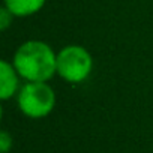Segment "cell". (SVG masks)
I'll return each mask as SVG.
<instances>
[{
	"instance_id": "2",
	"label": "cell",
	"mask_w": 153,
	"mask_h": 153,
	"mask_svg": "<svg viewBox=\"0 0 153 153\" xmlns=\"http://www.w3.org/2000/svg\"><path fill=\"white\" fill-rule=\"evenodd\" d=\"M93 71V57L83 45L71 44L57 53V75L71 84L86 81Z\"/></svg>"
},
{
	"instance_id": "7",
	"label": "cell",
	"mask_w": 153,
	"mask_h": 153,
	"mask_svg": "<svg viewBox=\"0 0 153 153\" xmlns=\"http://www.w3.org/2000/svg\"><path fill=\"white\" fill-rule=\"evenodd\" d=\"M12 147V137L9 132L2 131L0 132V152L2 153H8Z\"/></svg>"
},
{
	"instance_id": "6",
	"label": "cell",
	"mask_w": 153,
	"mask_h": 153,
	"mask_svg": "<svg viewBox=\"0 0 153 153\" xmlns=\"http://www.w3.org/2000/svg\"><path fill=\"white\" fill-rule=\"evenodd\" d=\"M12 20H14V15L3 6L2 11H0V30L5 32V30L12 24Z\"/></svg>"
},
{
	"instance_id": "4",
	"label": "cell",
	"mask_w": 153,
	"mask_h": 153,
	"mask_svg": "<svg viewBox=\"0 0 153 153\" xmlns=\"http://www.w3.org/2000/svg\"><path fill=\"white\" fill-rule=\"evenodd\" d=\"M20 74L15 66L6 59L0 60V99L9 101L12 96L18 95L20 86Z\"/></svg>"
},
{
	"instance_id": "5",
	"label": "cell",
	"mask_w": 153,
	"mask_h": 153,
	"mask_svg": "<svg viewBox=\"0 0 153 153\" xmlns=\"http://www.w3.org/2000/svg\"><path fill=\"white\" fill-rule=\"evenodd\" d=\"M5 8L18 18H26L38 14L44 6L47 0H3Z\"/></svg>"
},
{
	"instance_id": "1",
	"label": "cell",
	"mask_w": 153,
	"mask_h": 153,
	"mask_svg": "<svg viewBox=\"0 0 153 153\" xmlns=\"http://www.w3.org/2000/svg\"><path fill=\"white\" fill-rule=\"evenodd\" d=\"M12 65L26 83H48L57 74V53L47 42L30 39L17 48Z\"/></svg>"
},
{
	"instance_id": "3",
	"label": "cell",
	"mask_w": 153,
	"mask_h": 153,
	"mask_svg": "<svg viewBox=\"0 0 153 153\" xmlns=\"http://www.w3.org/2000/svg\"><path fill=\"white\" fill-rule=\"evenodd\" d=\"M20 111L30 119H44L56 107V93L48 83H26L17 95Z\"/></svg>"
}]
</instances>
